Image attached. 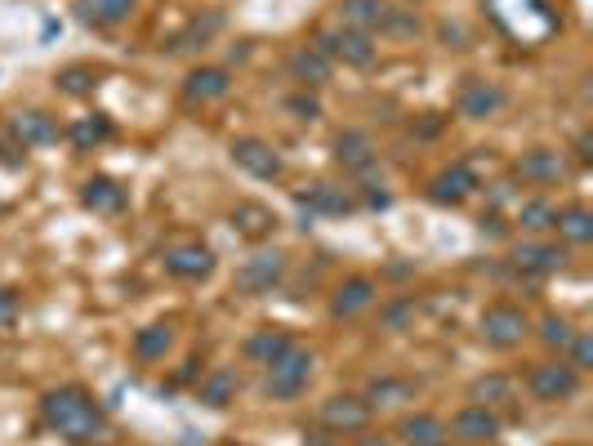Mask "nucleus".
<instances>
[{
  "instance_id": "1",
  "label": "nucleus",
  "mask_w": 593,
  "mask_h": 446,
  "mask_svg": "<svg viewBox=\"0 0 593 446\" xmlns=\"http://www.w3.org/2000/svg\"><path fill=\"white\" fill-rule=\"evenodd\" d=\"M41 424L72 442V446H94V442H112V424H107V411L94 402L90 389L81 385H62V389H49L41 398Z\"/></svg>"
},
{
  "instance_id": "2",
  "label": "nucleus",
  "mask_w": 593,
  "mask_h": 446,
  "mask_svg": "<svg viewBox=\"0 0 593 446\" xmlns=\"http://www.w3.org/2000/svg\"><path fill=\"white\" fill-rule=\"evenodd\" d=\"M312 366H317V357L308 348H299V344L286 348L273 366H263V393L273 402H295L312 385Z\"/></svg>"
},
{
  "instance_id": "3",
  "label": "nucleus",
  "mask_w": 593,
  "mask_h": 446,
  "mask_svg": "<svg viewBox=\"0 0 593 446\" xmlns=\"http://www.w3.org/2000/svg\"><path fill=\"white\" fill-rule=\"evenodd\" d=\"M478 335H482L487 348L513 353V348H522L526 335H532V317H526L517 304H491L478 322Z\"/></svg>"
},
{
  "instance_id": "4",
  "label": "nucleus",
  "mask_w": 593,
  "mask_h": 446,
  "mask_svg": "<svg viewBox=\"0 0 593 446\" xmlns=\"http://www.w3.org/2000/svg\"><path fill=\"white\" fill-rule=\"evenodd\" d=\"M312 45H317L326 58H331V62H344V68H357V72L375 68V58H379L375 36L353 32V27H331V32H317V41H312Z\"/></svg>"
},
{
  "instance_id": "5",
  "label": "nucleus",
  "mask_w": 593,
  "mask_h": 446,
  "mask_svg": "<svg viewBox=\"0 0 593 446\" xmlns=\"http://www.w3.org/2000/svg\"><path fill=\"white\" fill-rule=\"evenodd\" d=\"M370 415H375V407L362 393H335V398L321 402L317 424L326 433H335V437H353V433H366L370 428Z\"/></svg>"
},
{
  "instance_id": "6",
  "label": "nucleus",
  "mask_w": 593,
  "mask_h": 446,
  "mask_svg": "<svg viewBox=\"0 0 593 446\" xmlns=\"http://www.w3.org/2000/svg\"><path fill=\"white\" fill-rule=\"evenodd\" d=\"M526 393L536 402H567L580 393V370H571L567 362H536L526 370Z\"/></svg>"
},
{
  "instance_id": "7",
  "label": "nucleus",
  "mask_w": 593,
  "mask_h": 446,
  "mask_svg": "<svg viewBox=\"0 0 593 446\" xmlns=\"http://www.w3.org/2000/svg\"><path fill=\"white\" fill-rule=\"evenodd\" d=\"M500 415L491 411V407H478V402H469L465 411H455V420L446 424V433L459 442V446H491L495 437H500Z\"/></svg>"
},
{
  "instance_id": "8",
  "label": "nucleus",
  "mask_w": 593,
  "mask_h": 446,
  "mask_svg": "<svg viewBox=\"0 0 593 446\" xmlns=\"http://www.w3.org/2000/svg\"><path fill=\"white\" fill-rule=\"evenodd\" d=\"M286 277V254L282 250H259L237 268V290L241 295H269Z\"/></svg>"
},
{
  "instance_id": "9",
  "label": "nucleus",
  "mask_w": 593,
  "mask_h": 446,
  "mask_svg": "<svg viewBox=\"0 0 593 446\" xmlns=\"http://www.w3.org/2000/svg\"><path fill=\"white\" fill-rule=\"evenodd\" d=\"M509 264L526 277H549V273H562L567 268V245H554V241H517L509 250Z\"/></svg>"
},
{
  "instance_id": "10",
  "label": "nucleus",
  "mask_w": 593,
  "mask_h": 446,
  "mask_svg": "<svg viewBox=\"0 0 593 446\" xmlns=\"http://www.w3.org/2000/svg\"><path fill=\"white\" fill-rule=\"evenodd\" d=\"M166 273L174 282H206L215 273V250L202 245V241H183V245H170L166 250Z\"/></svg>"
},
{
  "instance_id": "11",
  "label": "nucleus",
  "mask_w": 593,
  "mask_h": 446,
  "mask_svg": "<svg viewBox=\"0 0 593 446\" xmlns=\"http://www.w3.org/2000/svg\"><path fill=\"white\" fill-rule=\"evenodd\" d=\"M478 193V174L469 165H446L429 179V202L433 206H465Z\"/></svg>"
},
{
  "instance_id": "12",
  "label": "nucleus",
  "mask_w": 593,
  "mask_h": 446,
  "mask_svg": "<svg viewBox=\"0 0 593 446\" xmlns=\"http://www.w3.org/2000/svg\"><path fill=\"white\" fill-rule=\"evenodd\" d=\"M504 103H509V94L495 81H482V77H469L465 85H459V99H455L459 116H469V121H491Z\"/></svg>"
},
{
  "instance_id": "13",
  "label": "nucleus",
  "mask_w": 593,
  "mask_h": 446,
  "mask_svg": "<svg viewBox=\"0 0 593 446\" xmlns=\"http://www.w3.org/2000/svg\"><path fill=\"white\" fill-rule=\"evenodd\" d=\"M232 161L237 170H246L250 179H282V157L273 144H263V139H232Z\"/></svg>"
},
{
  "instance_id": "14",
  "label": "nucleus",
  "mask_w": 593,
  "mask_h": 446,
  "mask_svg": "<svg viewBox=\"0 0 593 446\" xmlns=\"http://www.w3.org/2000/svg\"><path fill=\"white\" fill-rule=\"evenodd\" d=\"M513 174H517L526 187H549V183H558V179L567 174V161H562V152H554V148H532V152H522V157L513 161Z\"/></svg>"
},
{
  "instance_id": "15",
  "label": "nucleus",
  "mask_w": 593,
  "mask_h": 446,
  "mask_svg": "<svg viewBox=\"0 0 593 446\" xmlns=\"http://www.w3.org/2000/svg\"><path fill=\"white\" fill-rule=\"evenodd\" d=\"M375 299H379L375 277H349L331 295V317H335V322H353V317H362L366 308H375Z\"/></svg>"
},
{
  "instance_id": "16",
  "label": "nucleus",
  "mask_w": 593,
  "mask_h": 446,
  "mask_svg": "<svg viewBox=\"0 0 593 446\" xmlns=\"http://www.w3.org/2000/svg\"><path fill=\"white\" fill-rule=\"evenodd\" d=\"M10 135H14V144H19L23 152H27V148H49V144H58V125H54L49 112L27 107V112H14Z\"/></svg>"
},
{
  "instance_id": "17",
  "label": "nucleus",
  "mask_w": 593,
  "mask_h": 446,
  "mask_svg": "<svg viewBox=\"0 0 593 446\" xmlns=\"http://www.w3.org/2000/svg\"><path fill=\"white\" fill-rule=\"evenodd\" d=\"M228 219H232V232L241 241H254V245L277 232V215H273V206H263V202H237Z\"/></svg>"
},
{
  "instance_id": "18",
  "label": "nucleus",
  "mask_w": 593,
  "mask_h": 446,
  "mask_svg": "<svg viewBox=\"0 0 593 446\" xmlns=\"http://www.w3.org/2000/svg\"><path fill=\"white\" fill-rule=\"evenodd\" d=\"M295 202L308 215H349V210H357V197L344 193V187H335V183H308V187L295 193Z\"/></svg>"
},
{
  "instance_id": "19",
  "label": "nucleus",
  "mask_w": 593,
  "mask_h": 446,
  "mask_svg": "<svg viewBox=\"0 0 593 446\" xmlns=\"http://www.w3.org/2000/svg\"><path fill=\"white\" fill-rule=\"evenodd\" d=\"M232 94V72L228 68H192L183 81V99L187 103H219Z\"/></svg>"
},
{
  "instance_id": "20",
  "label": "nucleus",
  "mask_w": 593,
  "mask_h": 446,
  "mask_svg": "<svg viewBox=\"0 0 593 446\" xmlns=\"http://www.w3.org/2000/svg\"><path fill=\"white\" fill-rule=\"evenodd\" d=\"M388 10H392L388 0H340V27L379 36L384 23H388Z\"/></svg>"
},
{
  "instance_id": "21",
  "label": "nucleus",
  "mask_w": 593,
  "mask_h": 446,
  "mask_svg": "<svg viewBox=\"0 0 593 446\" xmlns=\"http://www.w3.org/2000/svg\"><path fill=\"white\" fill-rule=\"evenodd\" d=\"M335 161H340L349 174H370V170H375V161H379V152H375L370 135H362V130H344V135L335 139Z\"/></svg>"
},
{
  "instance_id": "22",
  "label": "nucleus",
  "mask_w": 593,
  "mask_h": 446,
  "mask_svg": "<svg viewBox=\"0 0 593 446\" xmlns=\"http://www.w3.org/2000/svg\"><path fill=\"white\" fill-rule=\"evenodd\" d=\"M139 0H72V10L85 27H121L129 14H135Z\"/></svg>"
},
{
  "instance_id": "23",
  "label": "nucleus",
  "mask_w": 593,
  "mask_h": 446,
  "mask_svg": "<svg viewBox=\"0 0 593 446\" xmlns=\"http://www.w3.org/2000/svg\"><path fill=\"white\" fill-rule=\"evenodd\" d=\"M81 206L94 210V215H121L125 210V187L107 174H94L81 183Z\"/></svg>"
},
{
  "instance_id": "24",
  "label": "nucleus",
  "mask_w": 593,
  "mask_h": 446,
  "mask_svg": "<svg viewBox=\"0 0 593 446\" xmlns=\"http://www.w3.org/2000/svg\"><path fill=\"white\" fill-rule=\"evenodd\" d=\"M549 232H558L567 245H589V241H593V210H589V206H580V202L558 206V210H554V228H549Z\"/></svg>"
},
{
  "instance_id": "25",
  "label": "nucleus",
  "mask_w": 593,
  "mask_h": 446,
  "mask_svg": "<svg viewBox=\"0 0 593 446\" xmlns=\"http://www.w3.org/2000/svg\"><path fill=\"white\" fill-rule=\"evenodd\" d=\"M290 72H295V81L304 90H321L326 81H331V58H326L317 45H299L290 54Z\"/></svg>"
},
{
  "instance_id": "26",
  "label": "nucleus",
  "mask_w": 593,
  "mask_h": 446,
  "mask_svg": "<svg viewBox=\"0 0 593 446\" xmlns=\"http://www.w3.org/2000/svg\"><path fill=\"white\" fill-rule=\"evenodd\" d=\"M398 437L407 442V446H446V420H437V415H429V411H415V415H407L402 424H398Z\"/></svg>"
},
{
  "instance_id": "27",
  "label": "nucleus",
  "mask_w": 593,
  "mask_h": 446,
  "mask_svg": "<svg viewBox=\"0 0 593 446\" xmlns=\"http://www.w3.org/2000/svg\"><path fill=\"white\" fill-rule=\"evenodd\" d=\"M286 348H295V340H290L286 331H277V327H273V331H254V335L241 344V353H246L254 366H273Z\"/></svg>"
},
{
  "instance_id": "28",
  "label": "nucleus",
  "mask_w": 593,
  "mask_h": 446,
  "mask_svg": "<svg viewBox=\"0 0 593 446\" xmlns=\"http://www.w3.org/2000/svg\"><path fill=\"white\" fill-rule=\"evenodd\" d=\"M196 398H202L206 407H228V402H237V375L228 370V366H215V370H206L202 375V385H196Z\"/></svg>"
},
{
  "instance_id": "29",
  "label": "nucleus",
  "mask_w": 593,
  "mask_h": 446,
  "mask_svg": "<svg viewBox=\"0 0 593 446\" xmlns=\"http://www.w3.org/2000/svg\"><path fill=\"white\" fill-rule=\"evenodd\" d=\"M224 23H228V19H224V10H206V14H196V19H192V23H187V27L174 36V45H170V49H192V45H206L210 36H219V32H224Z\"/></svg>"
},
{
  "instance_id": "30",
  "label": "nucleus",
  "mask_w": 593,
  "mask_h": 446,
  "mask_svg": "<svg viewBox=\"0 0 593 446\" xmlns=\"http://www.w3.org/2000/svg\"><path fill=\"white\" fill-rule=\"evenodd\" d=\"M54 85H58V94H68V99H90L94 85H99V72L90 68V62H72V68L54 72Z\"/></svg>"
},
{
  "instance_id": "31",
  "label": "nucleus",
  "mask_w": 593,
  "mask_h": 446,
  "mask_svg": "<svg viewBox=\"0 0 593 446\" xmlns=\"http://www.w3.org/2000/svg\"><path fill=\"white\" fill-rule=\"evenodd\" d=\"M68 139L81 148V152H90V148H99V144H107L112 139V121L107 116H81V121H72L68 125Z\"/></svg>"
},
{
  "instance_id": "32",
  "label": "nucleus",
  "mask_w": 593,
  "mask_h": 446,
  "mask_svg": "<svg viewBox=\"0 0 593 446\" xmlns=\"http://www.w3.org/2000/svg\"><path fill=\"white\" fill-rule=\"evenodd\" d=\"M469 398L478 402V407H509L513 402V379L509 375H482V379H474V389H469Z\"/></svg>"
},
{
  "instance_id": "33",
  "label": "nucleus",
  "mask_w": 593,
  "mask_h": 446,
  "mask_svg": "<svg viewBox=\"0 0 593 446\" xmlns=\"http://www.w3.org/2000/svg\"><path fill=\"white\" fill-rule=\"evenodd\" d=\"M170 344H174V331L170 327H144L135 335V357L139 362H161L170 353Z\"/></svg>"
},
{
  "instance_id": "34",
  "label": "nucleus",
  "mask_w": 593,
  "mask_h": 446,
  "mask_svg": "<svg viewBox=\"0 0 593 446\" xmlns=\"http://www.w3.org/2000/svg\"><path fill=\"white\" fill-rule=\"evenodd\" d=\"M517 228H522V232H549V228H554V206H549L545 197L522 202V206H517Z\"/></svg>"
},
{
  "instance_id": "35",
  "label": "nucleus",
  "mask_w": 593,
  "mask_h": 446,
  "mask_svg": "<svg viewBox=\"0 0 593 446\" xmlns=\"http://www.w3.org/2000/svg\"><path fill=\"white\" fill-rule=\"evenodd\" d=\"M415 389L407 385V379H375V385H370V393H366V402L375 407H398V402H407Z\"/></svg>"
},
{
  "instance_id": "36",
  "label": "nucleus",
  "mask_w": 593,
  "mask_h": 446,
  "mask_svg": "<svg viewBox=\"0 0 593 446\" xmlns=\"http://www.w3.org/2000/svg\"><path fill=\"white\" fill-rule=\"evenodd\" d=\"M562 353H567V366H571V370H589V366H593V340H589L584 331H575Z\"/></svg>"
},
{
  "instance_id": "37",
  "label": "nucleus",
  "mask_w": 593,
  "mask_h": 446,
  "mask_svg": "<svg viewBox=\"0 0 593 446\" xmlns=\"http://www.w3.org/2000/svg\"><path fill=\"white\" fill-rule=\"evenodd\" d=\"M286 112H290L295 121H317V116H321L317 90H299V94H290V99H286Z\"/></svg>"
},
{
  "instance_id": "38",
  "label": "nucleus",
  "mask_w": 593,
  "mask_h": 446,
  "mask_svg": "<svg viewBox=\"0 0 593 446\" xmlns=\"http://www.w3.org/2000/svg\"><path fill=\"white\" fill-rule=\"evenodd\" d=\"M571 335H575V331L562 322V317H545V322H540V340H545L549 348H558V353L571 344Z\"/></svg>"
},
{
  "instance_id": "39",
  "label": "nucleus",
  "mask_w": 593,
  "mask_h": 446,
  "mask_svg": "<svg viewBox=\"0 0 593 446\" xmlns=\"http://www.w3.org/2000/svg\"><path fill=\"white\" fill-rule=\"evenodd\" d=\"M384 32H388V36H415V32H420V14H415V10H388Z\"/></svg>"
},
{
  "instance_id": "40",
  "label": "nucleus",
  "mask_w": 593,
  "mask_h": 446,
  "mask_svg": "<svg viewBox=\"0 0 593 446\" xmlns=\"http://www.w3.org/2000/svg\"><path fill=\"white\" fill-rule=\"evenodd\" d=\"M407 317H415V299L388 304V308H384V327H388V331H402V327H407Z\"/></svg>"
},
{
  "instance_id": "41",
  "label": "nucleus",
  "mask_w": 593,
  "mask_h": 446,
  "mask_svg": "<svg viewBox=\"0 0 593 446\" xmlns=\"http://www.w3.org/2000/svg\"><path fill=\"white\" fill-rule=\"evenodd\" d=\"M14 317H19V295L0 286V327H10Z\"/></svg>"
},
{
  "instance_id": "42",
  "label": "nucleus",
  "mask_w": 593,
  "mask_h": 446,
  "mask_svg": "<svg viewBox=\"0 0 593 446\" xmlns=\"http://www.w3.org/2000/svg\"><path fill=\"white\" fill-rule=\"evenodd\" d=\"M357 446H398L388 433H366V437H357Z\"/></svg>"
},
{
  "instance_id": "43",
  "label": "nucleus",
  "mask_w": 593,
  "mask_h": 446,
  "mask_svg": "<svg viewBox=\"0 0 593 446\" xmlns=\"http://www.w3.org/2000/svg\"><path fill=\"white\" fill-rule=\"evenodd\" d=\"M589 148H593V139H589V135H580V139H575V157H580V165H589V157H593Z\"/></svg>"
}]
</instances>
